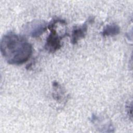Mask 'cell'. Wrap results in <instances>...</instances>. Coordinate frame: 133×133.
I'll use <instances>...</instances> for the list:
<instances>
[{"instance_id":"cell-1","label":"cell","mask_w":133,"mask_h":133,"mask_svg":"<svg viewBox=\"0 0 133 133\" xmlns=\"http://www.w3.org/2000/svg\"><path fill=\"white\" fill-rule=\"evenodd\" d=\"M0 48L4 58L11 64L24 63L32 53L31 44L24 37L14 33H8L3 36Z\"/></svg>"},{"instance_id":"cell-2","label":"cell","mask_w":133,"mask_h":133,"mask_svg":"<svg viewBox=\"0 0 133 133\" xmlns=\"http://www.w3.org/2000/svg\"><path fill=\"white\" fill-rule=\"evenodd\" d=\"M60 19H55L51 21L48 25V28L50 31V33L46 40L45 48L50 53H54L62 46L61 39L66 35L65 29L58 31Z\"/></svg>"},{"instance_id":"cell-3","label":"cell","mask_w":133,"mask_h":133,"mask_svg":"<svg viewBox=\"0 0 133 133\" xmlns=\"http://www.w3.org/2000/svg\"><path fill=\"white\" fill-rule=\"evenodd\" d=\"M48 28V25L43 21H33L25 25V30L32 37H37Z\"/></svg>"},{"instance_id":"cell-4","label":"cell","mask_w":133,"mask_h":133,"mask_svg":"<svg viewBox=\"0 0 133 133\" xmlns=\"http://www.w3.org/2000/svg\"><path fill=\"white\" fill-rule=\"evenodd\" d=\"M88 25L86 22L80 26H75L73 28L72 34L71 42L73 44H76L79 40L84 38L87 32Z\"/></svg>"},{"instance_id":"cell-5","label":"cell","mask_w":133,"mask_h":133,"mask_svg":"<svg viewBox=\"0 0 133 133\" xmlns=\"http://www.w3.org/2000/svg\"><path fill=\"white\" fill-rule=\"evenodd\" d=\"M120 32V28L115 23H111L106 25L102 32L103 36H113L118 35Z\"/></svg>"}]
</instances>
